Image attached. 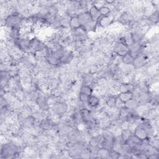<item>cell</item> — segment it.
I'll use <instances>...</instances> for the list:
<instances>
[{
  "label": "cell",
  "mask_w": 159,
  "mask_h": 159,
  "mask_svg": "<svg viewBox=\"0 0 159 159\" xmlns=\"http://www.w3.org/2000/svg\"><path fill=\"white\" fill-rule=\"evenodd\" d=\"M80 23L77 15H73L70 19V29L74 30L80 27Z\"/></svg>",
  "instance_id": "cell-14"
},
{
  "label": "cell",
  "mask_w": 159,
  "mask_h": 159,
  "mask_svg": "<svg viewBox=\"0 0 159 159\" xmlns=\"http://www.w3.org/2000/svg\"><path fill=\"white\" fill-rule=\"evenodd\" d=\"M111 51L115 55L122 57L129 52V45L120 40H116L111 46Z\"/></svg>",
  "instance_id": "cell-3"
},
{
  "label": "cell",
  "mask_w": 159,
  "mask_h": 159,
  "mask_svg": "<svg viewBox=\"0 0 159 159\" xmlns=\"http://www.w3.org/2000/svg\"><path fill=\"white\" fill-rule=\"evenodd\" d=\"M117 98L119 101L122 103L124 104L129 99L133 98V93L132 92H124V93H119L117 94Z\"/></svg>",
  "instance_id": "cell-12"
},
{
  "label": "cell",
  "mask_w": 159,
  "mask_h": 159,
  "mask_svg": "<svg viewBox=\"0 0 159 159\" xmlns=\"http://www.w3.org/2000/svg\"><path fill=\"white\" fill-rule=\"evenodd\" d=\"M68 110V106L66 103L61 101H57L50 107L51 114L55 117H60L66 113Z\"/></svg>",
  "instance_id": "cell-2"
},
{
  "label": "cell",
  "mask_w": 159,
  "mask_h": 159,
  "mask_svg": "<svg viewBox=\"0 0 159 159\" xmlns=\"http://www.w3.org/2000/svg\"><path fill=\"white\" fill-rule=\"evenodd\" d=\"M99 11L101 16H106L111 14V9L107 6L104 5L99 7Z\"/></svg>",
  "instance_id": "cell-19"
},
{
  "label": "cell",
  "mask_w": 159,
  "mask_h": 159,
  "mask_svg": "<svg viewBox=\"0 0 159 159\" xmlns=\"http://www.w3.org/2000/svg\"><path fill=\"white\" fill-rule=\"evenodd\" d=\"M88 106L91 108H98L101 104V99L96 95H91L88 99Z\"/></svg>",
  "instance_id": "cell-11"
},
{
  "label": "cell",
  "mask_w": 159,
  "mask_h": 159,
  "mask_svg": "<svg viewBox=\"0 0 159 159\" xmlns=\"http://www.w3.org/2000/svg\"><path fill=\"white\" fill-rule=\"evenodd\" d=\"M148 63V58L145 53H140L134 58L132 66L134 70H141Z\"/></svg>",
  "instance_id": "cell-4"
},
{
  "label": "cell",
  "mask_w": 159,
  "mask_h": 159,
  "mask_svg": "<svg viewBox=\"0 0 159 159\" xmlns=\"http://www.w3.org/2000/svg\"><path fill=\"white\" fill-rule=\"evenodd\" d=\"M18 153L19 147L14 142L4 141V143L1 144V158H14Z\"/></svg>",
  "instance_id": "cell-1"
},
{
  "label": "cell",
  "mask_w": 159,
  "mask_h": 159,
  "mask_svg": "<svg viewBox=\"0 0 159 159\" xmlns=\"http://www.w3.org/2000/svg\"><path fill=\"white\" fill-rule=\"evenodd\" d=\"M135 89V84L131 81H122L118 87V93L124 92L133 93Z\"/></svg>",
  "instance_id": "cell-8"
},
{
  "label": "cell",
  "mask_w": 159,
  "mask_h": 159,
  "mask_svg": "<svg viewBox=\"0 0 159 159\" xmlns=\"http://www.w3.org/2000/svg\"><path fill=\"white\" fill-rule=\"evenodd\" d=\"M139 104H140V102L137 99L132 98V99H129L128 101L125 102L124 104V105L127 109L132 110V111H134L137 107V106L139 105Z\"/></svg>",
  "instance_id": "cell-15"
},
{
  "label": "cell",
  "mask_w": 159,
  "mask_h": 159,
  "mask_svg": "<svg viewBox=\"0 0 159 159\" xmlns=\"http://www.w3.org/2000/svg\"><path fill=\"white\" fill-rule=\"evenodd\" d=\"M81 79V83L83 85H88L91 86L94 84L96 81L94 75L90 72L84 73L82 75Z\"/></svg>",
  "instance_id": "cell-10"
},
{
  "label": "cell",
  "mask_w": 159,
  "mask_h": 159,
  "mask_svg": "<svg viewBox=\"0 0 159 159\" xmlns=\"http://www.w3.org/2000/svg\"><path fill=\"white\" fill-rule=\"evenodd\" d=\"M134 58V57L132 56L129 53H127L121 57V63L125 65H132Z\"/></svg>",
  "instance_id": "cell-18"
},
{
  "label": "cell",
  "mask_w": 159,
  "mask_h": 159,
  "mask_svg": "<svg viewBox=\"0 0 159 159\" xmlns=\"http://www.w3.org/2000/svg\"><path fill=\"white\" fill-rule=\"evenodd\" d=\"M133 134V132L130 130V129H126V130H123L120 132V137L122 139V140L125 142Z\"/></svg>",
  "instance_id": "cell-20"
},
{
  "label": "cell",
  "mask_w": 159,
  "mask_h": 159,
  "mask_svg": "<svg viewBox=\"0 0 159 159\" xmlns=\"http://www.w3.org/2000/svg\"><path fill=\"white\" fill-rule=\"evenodd\" d=\"M114 18V16L111 14L106 16H101L97 21L98 27H99L102 29L109 27L112 24Z\"/></svg>",
  "instance_id": "cell-6"
},
{
  "label": "cell",
  "mask_w": 159,
  "mask_h": 159,
  "mask_svg": "<svg viewBox=\"0 0 159 159\" xmlns=\"http://www.w3.org/2000/svg\"><path fill=\"white\" fill-rule=\"evenodd\" d=\"M94 89L91 86H88V85H81V87L80 88L79 93H84L88 96L92 95L93 94Z\"/></svg>",
  "instance_id": "cell-17"
},
{
  "label": "cell",
  "mask_w": 159,
  "mask_h": 159,
  "mask_svg": "<svg viewBox=\"0 0 159 159\" xmlns=\"http://www.w3.org/2000/svg\"><path fill=\"white\" fill-rule=\"evenodd\" d=\"M111 152V150L99 147L96 152V155L97 157L99 158H109Z\"/></svg>",
  "instance_id": "cell-16"
},
{
  "label": "cell",
  "mask_w": 159,
  "mask_h": 159,
  "mask_svg": "<svg viewBox=\"0 0 159 159\" xmlns=\"http://www.w3.org/2000/svg\"><path fill=\"white\" fill-rule=\"evenodd\" d=\"M133 134L140 140H143L149 138L147 131L142 124L135 127L133 132Z\"/></svg>",
  "instance_id": "cell-5"
},
{
  "label": "cell",
  "mask_w": 159,
  "mask_h": 159,
  "mask_svg": "<svg viewBox=\"0 0 159 159\" xmlns=\"http://www.w3.org/2000/svg\"><path fill=\"white\" fill-rule=\"evenodd\" d=\"M130 123L127 119H125L120 122L119 125V127L121 129V130H123L129 129L130 127Z\"/></svg>",
  "instance_id": "cell-22"
},
{
  "label": "cell",
  "mask_w": 159,
  "mask_h": 159,
  "mask_svg": "<svg viewBox=\"0 0 159 159\" xmlns=\"http://www.w3.org/2000/svg\"><path fill=\"white\" fill-rule=\"evenodd\" d=\"M89 96L84 93H78V101L82 103H87L88 99Z\"/></svg>",
  "instance_id": "cell-21"
},
{
  "label": "cell",
  "mask_w": 159,
  "mask_h": 159,
  "mask_svg": "<svg viewBox=\"0 0 159 159\" xmlns=\"http://www.w3.org/2000/svg\"><path fill=\"white\" fill-rule=\"evenodd\" d=\"M88 11H89L92 19L96 21V22L100 18V17L101 16V14H100L99 11V7L96 6L94 4L91 6Z\"/></svg>",
  "instance_id": "cell-13"
},
{
  "label": "cell",
  "mask_w": 159,
  "mask_h": 159,
  "mask_svg": "<svg viewBox=\"0 0 159 159\" xmlns=\"http://www.w3.org/2000/svg\"><path fill=\"white\" fill-rule=\"evenodd\" d=\"M119 19L120 23L125 25H129L134 21V13L129 11H124L120 15Z\"/></svg>",
  "instance_id": "cell-9"
},
{
  "label": "cell",
  "mask_w": 159,
  "mask_h": 159,
  "mask_svg": "<svg viewBox=\"0 0 159 159\" xmlns=\"http://www.w3.org/2000/svg\"><path fill=\"white\" fill-rule=\"evenodd\" d=\"M104 104L108 108H116L117 107L119 104V100L117 94H110L106 96L104 99Z\"/></svg>",
  "instance_id": "cell-7"
}]
</instances>
